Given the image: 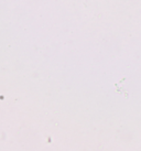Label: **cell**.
I'll use <instances>...</instances> for the list:
<instances>
[]
</instances>
